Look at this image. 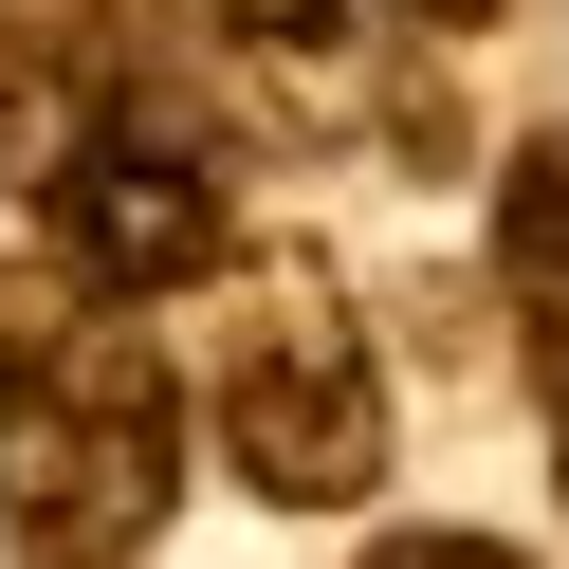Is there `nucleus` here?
<instances>
[{"label":"nucleus","mask_w":569,"mask_h":569,"mask_svg":"<svg viewBox=\"0 0 569 569\" xmlns=\"http://www.w3.org/2000/svg\"><path fill=\"white\" fill-rule=\"evenodd\" d=\"M184 496V368L129 295L0 276V569H129Z\"/></svg>","instance_id":"1"},{"label":"nucleus","mask_w":569,"mask_h":569,"mask_svg":"<svg viewBox=\"0 0 569 569\" xmlns=\"http://www.w3.org/2000/svg\"><path fill=\"white\" fill-rule=\"evenodd\" d=\"M221 331H202V422H221L239 496H276V515H349V496L386 478V349L368 312H349V276L312 258V239H239Z\"/></svg>","instance_id":"2"},{"label":"nucleus","mask_w":569,"mask_h":569,"mask_svg":"<svg viewBox=\"0 0 569 569\" xmlns=\"http://www.w3.org/2000/svg\"><path fill=\"white\" fill-rule=\"evenodd\" d=\"M184 19H202V0H0V184L38 202L111 111L202 92L184 74Z\"/></svg>","instance_id":"3"},{"label":"nucleus","mask_w":569,"mask_h":569,"mask_svg":"<svg viewBox=\"0 0 569 569\" xmlns=\"http://www.w3.org/2000/svg\"><path fill=\"white\" fill-rule=\"evenodd\" d=\"M221 56L295 129H386L422 92V56H441V19L422 0H221Z\"/></svg>","instance_id":"4"},{"label":"nucleus","mask_w":569,"mask_h":569,"mask_svg":"<svg viewBox=\"0 0 569 569\" xmlns=\"http://www.w3.org/2000/svg\"><path fill=\"white\" fill-rule=\"evenodd\" d=\"M496 312H515L532 422H551V478H569V148L496 166Z\"/></svg>","instance_id":"5"},{"label":"nucleus","mask_w":569,"mask_h":569,"mask_svg":"<svg viewBox=\"0 0 569 569\" xmlns=\"http://www.w3.org/2000/svg\"><path fill=\"white\" fill-rule=\"evenodd\" d=\"M368 569H532V551H496V532H386Z\"/></svg>","instance_id":"6"},{"label":"nucleus","mask_w":569,"mask_h":569,"mask_svg":"<svg viewBox=\"0 0 569 569\" xmlns=\"http://www.w3.org/2000/svg\"><path fill=\"white\" fill-rule=\"evenodd\" d=\"M422 19H441V38H478V19H496V0H422Z\"/></svg>","instance_id":"7"}]
</instances>
